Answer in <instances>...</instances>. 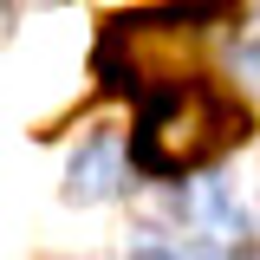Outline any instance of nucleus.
<instances>
[{"label":"nucleus","instance_id":"1","mask_svg":"<svg viewBox=\"0 0 260 260\" xmlns=\"http://www.w3.org/2000/svg\"><path fill=\"white\" fill-rule=\"evenodd\" d=\"M241 137H247V117L228 98H215L208 85H176V91H162V98L143 104L130 156L150 176H182L195 162L221 156L228 143H241Z\"/></svg>","mask_w":260,"mask_h":260},{"label":"nucleus","instance_id":"2","mask_svg":"<svg viewBox=\"0 0 260 260\" xmlns=\"http://www.w3.org/2000/svg\"><path fill=\"white\" fill-rule=\"evenodd\" d=\"M117 182H124V143H117V130L85 137L72 150V162H65V202H85V208L91 202H111Z\"/></svg>","mask_w":260,"mask_h":260},{"label":"nucleus","instance_id":"3","mask_svg":"<svg viewBox=\"0 0 260 260\" xmlns=\"http://www.w3.org/2000/svg\"><path fill=\"white\" fill-rule=\"evenodd\" d=\"M189 208H195V221L208 228V234H221V241H234V234H241V202H234L221 182H195Z\"/></svg>","mask_w":260,"mask_h":260},{"label":"nucleus","instance_id":"4","mask_svg":"<svg viewBox=\"0 0 260 260\" xmlns=\"http://www.w3.org/2000/svg\"><path fill=\"white\" fill-rule=\"evenodd\" d=\"M130 260H176V254H156V247H143V254H130Z\"/></svg>","mask_w":260,"mask_h":260},{"label":"nucleus","instance_id":"5","mask_svg":"<svg viewBox=\"0 0 260 260\" xmlns=\"http://www.w3.org/2000/svg\"><path fill=\"white\" fill-rule=\"evenodd\" d=\"M182 260H215V254H202V247H189V254H182Z\"/></svg>","mask_w":260,"mask_h":260},{"label":"nucleus","instance_id":"6","mask_svg":"<svg viewBox=\"0 0 260 260\" xmlns=\"http://www.w3.org/2000/svg\"><path fill=\"white\" fill-rule=\"evenodd\" d=\"M0 39H7V7H0Z\"/></svg>","mask_w":260,"mask_h":260}]
</instances>
